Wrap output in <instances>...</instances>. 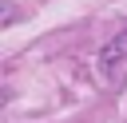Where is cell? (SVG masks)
<instances>
[{
    "label": "cell",
    "instance_id": "cell-1",
    "mask_svg": "<svg viewBox=\"0 0 127 123\" xmlns=\"http://www.w3.org/2000/svg\"><path fill=\"white\" fill-rule=\"evenodd\" d=\"M119 60H127V32H123V36H115V40L103 48L99 67H103V71H115V67H119Z\"/></svg>",
    "mask_w": 127,
    "mask_h": 123
}]
</instances>
